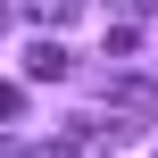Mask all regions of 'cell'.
<instances>
[{"label": "cell", "mask_w": 158, "mask_h": 158, "mask_svg": "<svg viewBox=\"0 0 158 158\" xmlns=\"http://www.w3.org/2000/svg\"><path fill=\"white\" fill-rule=\"evenodd\" d=\"M75 8H83V0H25V17H33V25H67Z\"/></svg>", "instance_id": "obj_3"}, {"label": "cell", "mask_w": 158, "mask_h": 158, "mask_svg": "<svg viewBox=\"0 0 158 158\" xmlns=\"http://www.w3.org/2000/svg\"><path fill=\"white\" fill-rule=\"evenodd\" d=\"M25 75H33V83H58V75H75V58H67L58 42H33V50H25Z\"/></svg>", "instance_id": "obj_1"}, {"label": "cell", "mask_w": 158, "mask_h": 158, "mask_svg": "<svg viewBox=\"0 0 158 158\" xmlns=\"http://www.w3.org/2000/svg\"><path fill=\"white\" fill-rule=\"evenodd\" d=\"M17 117H25V92H17V83H0V125H17Z\"/></svg>", "instance_id": "obj_4"}, {"label": "cell", "mask_w": 158, "mask_h": 158, "mask_svg": "<svg viewBox=\"0 0 158 158\" xmlns=\"http://www.w3.org/2000/svg\"><path fill=\"white\" fill-rule=\"evenodd\" d=\"M108 8H117V25H142V17H150L158 0H108Z\"/></svg>", "instance_id": "obj_5"}, {"label": "cell", "mask_w": 158, "mask_h": 158, "mask_svg": "<svg viewBox=\"0 0 158 158\" xmlns=\"http://www.w3.org/2000/svg\"><path fill=\"white\" fill-rule=\"evenodd\" d=\"M117 108H125V125H150L158 117V83H117Z\"/></svg>", "instance_id": "obj_2"}, {"label": "cell", "mask_w": 158, "mask_h": 158, "mask_svg": "<svg viewBox=\"0 0 158 158\" xmlns=\"http://www.w3.org/2000/svg\"><path fill=\"white\" fill-rule=\"evenodd\" d=\"M17 158H75V142H42V150H17Z\"/></svg>", "instance_id": "obj_6"}, {"label": "cell", "mask_w": 158, "mask_h": 158, "mask_svg": "<svg viewBox=\"0 0 158 158\" xmlns=\"http://www.w3.org/2000/svg\"><path fill=\"white\" fill-rule=\"evenodd\" d=\"M8 25H17V8H8V0H0V33H8Z\"/></svg>", "instance_id": "obj_7"}]
</instances>
